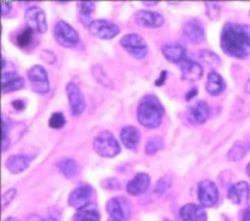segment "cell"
Returning a JSON list of instances; mask_svg holds the SVG:
<instances>
[{
	"label": "cell",
	"instance_id": "cell-1",
	"mask_svg": "<svg viewBox=\"0 0 250 221\" xmlns=\"http://www.w3.org/2000/svg\"><path fill=\"white\" fill-rule=\"evenodd\" d=\"M221 48L237 59H244L250 54V34L247 29L237 23L228 22L221 33Z\"/></svg>",
	"mask_w": 250,
	"mask_h": 221
},
{
	"label": "cell",
	"instance_id": "cell-2",
	"mask_svg": "<svg viewBox=\"0 0 250 221\" xmlns=\"http://www.w3.org/2000/svg\"><path fill=\"white\" fill-rule=\"evenodd\" d=\"M164 115V107L159 99L152 94L144 96L137 109V118L146 128H156Z\"/></svg>",
	"mask_w": 250,
	"mask_h": 221
},
{
	"label": "cell",
	"instance_id": "cell-3",
	"mask_svg": "<svg viewBox=\"0 0 250 221\" xmlns=\"http://www.w3.org/2000/svg\"><path fill=\"white\" fill-rule=\"evenodd\" d=\"M93 148L103 157H114L121 150L118 141L108 130H103L96 135L93 141Z\"/></svg>",
	"mask_w": 250,
	"mask_h": 221
},
{
	"label": "cell",
	"instance_id": "cell-4",
	"mask_svg": "<svg viewBox=\"0 0 250 221\" xmlns=\"http://www.w3.org/2000/svg\"><path fill=\"white\" fill-rule=\"evenodd\" d=\"M119 43L131 57L137 60L144 59L148 52V47L145 38L139 33H127L120 38Z\"/></svg>",
	"mask_w": 250,
	"mask_h": 221
},
{
	"label": "cell",
	"instance_id": "cell-5",
	"mask_svg": "<svg viewBox=\"0 0 250 221\" xmlns=\"http://www.w3.org/2000/svg\"><path fill=\"white\" fill-rule=\"evenodd\" d=\"M54 37L62 47L71 48L79 42L78 32L66 22L59 21L54 26Z\"/></svg>",
	"mask_w": 250,
	"mask_h": 221
},
{
	"label": "cell",
	"instance_id": "cell-6",
	"mask_svg": "<svg viewBox=\"0 0 250 221\" xmlns=\"http://www.w3.org/2000/svg\"><path fill=\"white\" fill-rule=\"evenodd\" d=\"M27 78L31 89L38 94H46L50 90L48 72L44 66L34 65L27 70Z\"/></svg>",
	"mask_w": 250,
	"mask_h": 221
},
{
	"label": "cell",
	"instance_id": "cell-7",
	"mask_svg": "<svg viewBox=\"0 0 250 221\" xmlns=\"http://www.w3.org/2000/svg\"><path fill=\"white\" fill-rule=\"evenodd\" d=\"M88 29L93 36L104 40L112 39L120 32L117 24L104 19L93 20L88 25Z\"/></svg>",
	"mask_w": 250,
	"mask_h": 221
},
{
	"label": "cell",
	"instance_id": "cell-8",
	"mask_svg": "<svg viewBox=\"0 0 250 221\" xmlns=\"http://www.w3.org/2000/svg\"><path fill=\"white\" fill-rule=\"evenodd\" d=\"M24 20L26 26L38 33H45L48 24L45 12L38 6H32L25 10Z\"/></svg>",
	"mask_w": 250,
	"mask_h": 221
},
{
	"label": "cell",
	"instance_id": "cell-9",
	"mask_svg": "<svg viewBox=\"0 0 250 221\" xmlns=\"http://www.w3.org/2000/svg\"><path fill=\"white\" fill-rule=\"evenodd\" d=\"M66 90V95L68 99V104H69V109L73 116H78L80 115L86 107L84 95L81 92L79 86L73 82L69 81L66 84L65 87Z\"/></svg>",
	"mask_w": 250,
	"mask_h": 221
},
{
	"label": "cell",
	"instance_id": "cell-10",
	"mask_svg": "<svg viewBox=\"0 0 250 221\" xmlns=\"http://www.w3.org/2000/svg\"><path fill=\"white\" fill-rule=\"evenodd\" d=\"M197 197L202 206L211 207L215 205L219 199L217 186L210 180L200 181L197 187Z\"/></svg>",
	"mask_w": 250,
	"mask_h": 221
},
{
	"label": "cell",
	"instance_id": "cell-11",
	"mask_svg": "<svg viewBox=\"0 0 250 221\" xmlns=\"http://www.w3.org/2000/svg\"><path fill=\"white\" fill-rule=\"evenodd\" d=\"M106 211L110 218L117 220H126L131 215V206L129 201L122 197L111 198L106 202Z\"/></svg>",
	"mask_w": 250,
	"mask_h": 221
},
{
	"label": "cell",
	"instance_id": "cell-12",
	"mask_svg": "<svg viewBox=\"0 0 250 221\" xmlns=\"http://www.w3.org/2000/svg\"><path fill=\"white\" fill-rule=\"evenodd\" d=\"M93 196V189L89 185H81L70 192L68 203L76 209H81L90 204Z\"/></svg>",
	"mask_w": 250,
	"mask_h": 221
},
{
	"label": "cell",
	"instance_id": "cell-13",
	"mask_svg": "<svg viewBox=\"0 0 250 221\" xmlns=\"http://www.w3.org/2000/svg\"><path fill=\"white\" fill-rule=\"evenodd\" d=\"M137 24L147 28H157L164 23V17L155 11L140 10L135 15Z\"/></svg>",
	"mask_w": 250,
	"mask_h": 221
},
{
	"label": "cell",
	"instance_id": "cell-14",
	"mask_svg": "<svg viewBox=\"0 0 250 221\" xmlns=\"http://www.w3.org/2000/svg\"><path fill=\"white\" fill-rule=\"evenodd\" d=\"M181 70L182 79L187 81H196L201 78L203 74V68L199 63L190 59L185 58L180 64H178Z\"/></svg>",
	"mask_w": 250,
	"mask_h": 221
},
{
	"label": "cell",
	"instance_id": "cell-15",
	"mask_svg": "<svg viewBox=\"0 0 250 221\" xmlns=\"http://www.w3.org/2000/svg\"><path fill=\"white\" fill-rule=\"evenodd\" d=\"M210 110L205 101L198 100L193 103L188 110V119L193 124H201L209 117Z\"/></svg>",
	"mask_w": 250,
	"mask_h": 221
},
{
	"label": "cell",
	"instance_id": "cell-16",
	"mask_svg": "<svg viewBox=\"0 0 250 221\" xmlns=\"http://www.w3.org/2000/svg\"><path fill=\"white\" fill-rule=\"evenodd\" d=\"M184 35L193 43H199L204 39V28L201 22L197 19H191L183 25Z\"/></svg>",
	"mask_w": 250,
	"mask_h": 221
},
{
	"label": "cell",
	"instance_id": "cell-17",
	"mask_svg": "<svg viewBox=\"0 0 250 221\" xmlns=\"http://www.w3.org/2000/svg\"><path fill=\"white\" fill-rule=\"evenodd\" d=\"M164 58L174 64H180L186 58V49L179 42H167L161 46Z\"/></svg>",
	"mask_w": 250,
	"mask_h": 221
},
{
	"label": "cell",
	"instance_id": "cell-18",
	"mask_svg": "<svg viewBox=\"0 0 250 221\" xmlns=\"http://www.w3.org/2000/svg\"><path fill=\"white\" fill-rule=\"evenodd\" d=\"M149 183L150 178L148 174L141 172L136 174L135 177L127 183L126 191L132 196H138L145 193L148 189Z\"/></svg>",
	"mask_w": 250,
	"mask_h": 221
},
{
	"label": "cell",
	"instance_id": "cell-19",
	"mask_svg": "<svg viewBox=\"0 0 250 221\" xmlns=\"http://www.w3.org/2000/svg\"><path fill=\"white\" fill-rule=\"evenodd\" d=\"M180 217L183 221H206L207 215L201 205L188 203L181 207Z\"/></svg>",
	"mask_w": 250,
	"mask_h": 221
},
{
	"label": "cell",
	"instance_id": "cell-20",
	"mask_svg": "<svg viewBox=\"0 0 250 221\" xmlns=\"http://www.w3.org/2000/svg\"><path fill=\"white\" fill-rule=\"evenodd\" d=\"M1 85L3 93H11L23 87L24 79L15 71H3Z\"/></svg>",
	"mask_w": 250,
	"mask_h": 221
},
{
	"label": "cell",
	"instance_id": "cell-21",
	"mask_svg": "<svg viewBox=\"0 0 250 221\" xmlns=\"http://www.w3.org/2000/svg\"><path fill=\"white\" fill-rule=\"evenodd\" d=\"M250 189L246 182L240 181L232 185L228 193V197L234 204H243L248 200Z\"/></svg>",
	"mask_w": 250,
	"mask_h": 221
},
{
	"label": "cell",
	"instance_id": "cell-22",
	"mask_svg": "<svg viewBox=\"0 0 250 221\" xmlns=\"http://www.w3.org/2000/svg\"><path fill=\"white\" fill-rule=\"evenodd\" d=\"M32 157L27 155H13L7 158L6 167L11 173L18 174L24 171L29 166Z\"/></svg>",
	"mask_w": 250,
	"mask_h": 221
},
{
	"label": "cell",
	"instance_id": "cell-23",
	"mask_svg": "<svg viewBox=\"0 0 250 221\" xmlns=\"http://www.w3.org/2000/svg\"><path fill=\"white\" fill-rule=\"evenodd\" d=\"M120 139L122 144L129 150L135 151L141 139L139 129L133 125H127L120 131Z\"/></svg>",
	"mask_w": 250,
	"mask_h": 221
},
{
	"label": "cell",
	"instance_id": "cell-24",
	"mask_svg": "<svg viewBox=\"0 0 250 221\" xmlns=\"http://www.w3.org/2000/svg\"><path fill=\"white\" fill-rule=\"evenodd\" d=\"M205 88L209 94L217 96L225 90V81L218 72L210 71L207 75Z\"/></svg>",
	"mask_w": 250,
	"mask_h": 221
},
{
	"label": "cell",
	"instance_id": "cell-25",
	"mask_svg": "<svg viewBox=\"0 0 250 221\" xmlns=\"http://www.w3.org/2000/svg\"><path fill=\"white\" fill-rule=\"evenodd\" d=\"M77 8L79 13V21L83 25L88 27V25L92 22L91 14L95 11V8H96L95 2L81 1L77 3Z\"/></svg>",
	"mask_w": 250,
	"mask_h": 221
},
{
	"label": "cell",
	"instance_id": "cell-26",
	"mask_svg": "<svg viewBox=\"0 0 250 221\" xmlns=\"http://www.w3.org/2000/svg\"><path fill=\"white\" fill-rule=\"evenodd\" d=\"M58 168L60 172L68 179L74 177L78 171V165L76 161L70 157H62L60 159L58 162Z\"/></svg>",
	"mask_w": 250,
	"mask_h": 221
},
{
	"label": "cell",
	"instance_id": "cell-27",
	"mask_svg": "<svg viewBox=\"0 0 250 221\" xmlns=\"http://www.w3.org/2000/svg\"><path fill=\"white\" fill-rule=\"evenodd\" d=\"M75 221H100V214L97 208L93 205H87L78 209L74 215Z\"/></svg>",
	"mask_w": 250,
	"mask_h": 221
},
{
	"label": "cell",
	"instance_id": "cell-28",
	"mask_svg": "<svg viewBox=\"0 0 250 221\" xmlns=\"http://www.w3.org/2000/svg\"><path fill=\"white\" fill-rule=\"evenodd\" d=\"M33 32L34 31L28 26H25L24 28H22L16 36L17 45L21 48L28 47L32 43Z\"/></svg>",
	"mask_w": 250,
	"mask_h": 221
},
{
	"label": "cell",
	"instance_id": "cell-29",
	"mask_svg": "<svg viewBox=\"0 0 250 221\" xmlns=\"http://www.w3.org/2000/svg\"><path fill=\"white\" fill-rule=\"evenodd\" d=\"M92 72H93V77L96 79V81L99 84L107 88L110 87L111 81L101 66H93Z\"/></svg>",
	"mask_w": 250,
	"mask_h": 221
},
{
	"label": "cell",
	"instance_id": "cell-30",
	"mask_svg": "<svg viewBox=\"0 0 250 221\" xmlns=\"http://www.w3.org/2000/svg\"><path fill=\"white\" fill-rule=\"evenodd\" d=\"M12 128V122L9 119H5L3 116L2 119V152L5 153L10 147V137L9 133Z\"/></svg>",
	"mask_w": 250,
	"mask_h": 221
},
{
	"label": "cell",
	"instance_id": "cell-31",
	"mask_svg": "<svg viewBox=\"0 0 250 221\" xmlns=\"http://www.w3.org/2000/svg\"><path fill=\"white\" fill-rule=\"evenodd\" d=\"M199 58L208 66H218L220 65V58L210 50H201L199 52Z\"/></svg>",
	"mask_w": 250,
	"mask_h": 221
},
{
	"label": "cell",
	"instance_id": "cell-32",
	"mask_svg": "<svg viewBox=\"0 0 250 221\" xmlns=\"http://www.w3.org/2000/svg\"><path fill=\"white\" fill-rule=\"evenodd\" d=\"M246 146H245V144H242V143L233 145V147L228 153V157L231 160H237V159L241 158L247 152Z\"/></svg>",
	"mask_w": 250,
	"mask_h": 221
},
{
	"label": "cell",
	"instance_id": "cell-33",
	"mask_svg": "<svg viewBox=\"0 0 250 221\" xmlns=\"http://www.w3.org/2000/svg\"><path fill=\"white\" fill-rule=\"evenodd\" d=\"M162 147H163V141L158 137H152L147 140L145 150L147 155H152L158 152Z\"/></svg>",
	"mask_w": 250,
	"mask_h": 221
},
{
	"label": "cell",
	"instance_id": "cell-34",
	"mask_svg": "<svg viewBox=\"0 0 250 221\" xmlns=\"http://www.w3.org/2000/svg\"><path fill=\"white\" fill-rule=\"evenodd\" d=\"M65 117L62 112H53L49 118V126L53 129H61L65 124Z\"/></svg>",
	"mask_w": 250,
	"mask_h": 221
},
{
	"label": "cell",
	"instance_id": "cell-35",
	"mask_svg": "<svg viewBox=\"0 0 250 221\" xmlns=\"http://www.w3.org/2000/svg\"><path fill=\"white\" fill-rule=\"evenodd\" d=\"M17 194V190L14 188H11L10 190L6 191L3 196H2V207L5 208L7 205H9V203L13 200V199L15 198Z\"/></svg>",
	"mask_w": 250,
	"mask_h": 221
},
{
	"label": "cell",
	"instance_id": "cell-36",
	"mask_svg": "<svg viewBox=\"0 0 250 221\" xmlns=\"http://www.w3.org/2000/svg\"><path fill=\"white\" fill-rule=\"evenodd\" d=\"M41 58L43 61H45L47 64H54L56 62V56L53 52L50 50H42Z\"/></svg>",
	"mask_w": 250,
	"mask_h": 221
},
{
	"label": "cell",
	"instance_id": "cell-37",
	"mask_svg": "<svg viewBox=\"0 0 250 221\" xmlns=\"http://www.w3.org/2000/svg\"><path fill=\"white\" fill-rule=\"evenodd\" d=\"M169 185H170V180H169L167 177H163V178H161V179L158 181V183H157L155 189H156V191H157L158 193H163L164 191L167 190V188L169 187Z\"/></svg>",
	"mask_w": 250,
	"mask_h": 221
},
{
	"label": "cell",
	"instance_id": "cell-38",
	"mask_svg": "<svg viewBox=\"0 0 250 221\" xmlns=\"http://www.w3.org/2000/svg\"><path fill=\"white\" fill-rule=\"evenodd\" d=\"M205 4H206V7H207V14H208V16L210 18L214 19L215 18V16H214L215 12L214 11L219 13V7H218L217 3H205Z\"/></svg>",
	"mask_w": 250,
	"mask_h": 221
},
{
	"label": "cell",
	"instance_id": "cell-39",
	"mask_svg": "<svg viewBox=\"0 0 250 221\" xmlns=\"http://www.w3.org/2000/svg\"><path fill=\"white\" fill-rule=\"evenodd\" d=\"M12 10V2L9 1H2L1 2V15L4 17L5 15L9 14Z\"/></svg>",
	"mask_w": 250,
	"mask_h": 221
},
{
	"label": "cell",
	"instance_id": "cell-40",
	"mask_svg": "<svg viewBox=\"0 0 250 221\" xmlns=\"http://www.w3.org/2000/svg\"><path fill=\"white\" fill-rule=\"evenodd\" d=\"M167 70H162L161 72H160V75H159V77L155 80V85L156 86H161V85H163L164 83H165V81H166V78H167Z\"/></svg>",
	"mask_w": 250,
	"mask_h": 221
},
{
	"label": "cell",
	"instance_id": "cell-41",
	"mask_svg": "<svg viewBox=\"0 0 250 221\" xmlns=\"http://www.w3.org/2000/svg\"><path fill=\"white\" fill-rule=\"evenodd\" d=\"M12 106L15 110H21L24 109V102L22 100H15L12 102Z\"/></svg>",
	"mask_w": 250,
	"mask_h": 221
},
{
	"label": "cell",
	"instance_id": "cell-42",
	"mask_svg": "<svg viewBox=\"0 0 250 221\" xmlns=\"http://www.w3.org/2000/svg\"><path fill=\"white\" fill-rule=\"evenodd\" d=\"M107 189H119L120 188V184H119V182L117 181V180H115V179H108L107 181Z\"/></svg>",
	"mask_w": 250,
	"mask_h": 221
},
{
	"label": "cell",
	"instance_id": "cell-43",
	"mask_svg": "<svg viewBox=\"0 0 250 221\" xmlns=\"http://www.w3.org/2000/svg\"><path fill=\"white\" fill-rule=\"evenodd\" d=\"M196 95H197V88H196V87H193V88H191L190 90H188V93L186 94V100H187V101H189V100H191L192 98H194Z\"/></svg>",
	"mask_w": 250,
	"mask_h": 221
},
{
	"label": "cell",
	"instance_id": "cell-44",
	"mask_svg": "<svg viewBox=\"0 0 250 221\" xmlns=\"http://www.w3.org/2000/svg\"><path fill=\"white\" fill-rule=\"evenodd\" d=\"M242 221H250V205L245 209L242 216Z\"/></svg>",
	"mask_w": 250,
	"mask_h": 221
},
{
	"label": "cell",
	"instance_id": "cell-45",
	"mask_svg": "<svg viewBox=\"0 0 250 221\" xmlns=\"http://www.w3.org/2000/svg\"><path fill=\"white\" fill-rule=\"evenodd\" d=\"M43 221H58V219H57L55 216H52V215H50V216H48L47 218L43 219Z\"/></svg>",
	"mask_w": 250,
	"mask_h": 221
},
{
	"label": "cell",
	"instance_id": "cell-46",
	"mask_svg": "<svg viewBox=\"0 0 250 221\" xmlns=\"http://www.w3.org/2000/svg\"><path fill=\"white\" fill-rule=\"evenodd\" d=\"M144 5H146V6H153V5H155V4H157L158 2L157 1H152V2H142Z\"/></svg>",
	"mask_w": 250,
	"mask_h": 221
},
{
	"label": "cell",
	"instance_id": "cell-47",
	"mask_svg": "<svg viewBox=\"0 0 250 221\" xmlns=\"http://www.w3.org/2000/svg\"><path fill=\"white\" fill-rule=\"evenodd\" d=\"M245 91H246L247 93H250V79L248 80V82H247L246 85H245Z\"/></svg>",
	"mask_w": 250,
	"mask_h": 221
},
{
	"label": "cell",
	"instance_id": "cell-48",
	"mask_svg": "<svg viewBox=\"0 0 250 221\" xmlns=\"http://www.w3.org/2000/svg\"><path fill=\"white\" fill-rule=\"evenodd\" d=\"M4 221H19L17 218H14V217H8L7 219H5Z\"/></svg>",
	"mask_w": 250,
	"mask_h": 221
},
{
	"label": "cell",
	"instance_id": "cell-49",
	"mask_svg": "<svg viewBox=\"0 0 250 221\" xmlns=\"http://www.w3.org/2000/svg\"><path fill=\"white\" fill-rule=\"evenodd\" d=\"M246 171H247V174L250 176V162L248 163V165L246 167Z\"/></svg>",
	"mask_w": 250,
	"mask_h": 221
},
{
	"label": "cell",
	"instance_id": "cell-50",
	"mask_svg": "<svg viewBox=\"0 0 250 221\" xmlns=\"http://www.w3.org/2000/svg\"><path fill=\"white\" fill-rule=\"evenodd\" d=\"M108 221H121V220H117V219H113V218H110Z\"/></svg>",
	"mask_w": 250,
	"mask_h": 221
}]
</instances>
